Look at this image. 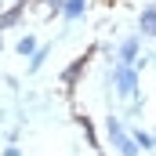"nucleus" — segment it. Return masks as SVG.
Masks as SVG:
<instances>
[{
  "label": "nucleus",
  "instance_id": "0eeeda50",
  "mask_svg": "<svg viewBox=\"0 0 156 156\" xmlns=\"http://www.w3.org/2000/svg\"><path fill=\"white\" fill-rule=\"evenodd\" d=\"M131 134H134V142H138V149H142V153H149V149H156V138L149 134V131H142V127H134Z\"/></svg>",
  "mask_w": 156,
  "mask_h": 156
},
{
  "label": "nucleus",
  "instance_id": "f03ea898",
  "mask_svg": "<svg viewBox=\"0 0 156 156\" xmlns=\"http://www.w3.org/2000/svg\"><path fill=\"white\" fill-rule=\"evenodd\" d=\"M109 83L116 87L120 98H138V66H127V62H113V69H109Z\"/></svg>",
  "mask_w": 156,
  "mask_h": 156
},
{
  "label": "nucleus",
  "instance_id": "423d86ee",
  "mask_svg": "<svg viewBox=\"0 0 156 156\" xmlns=\"http://www.w3.org/2000/svg\"><path fill=\"white\" fill-rule=\"evenodd\" d=\"M37 37H29V33H26V37L18 40V44H15V51H18V55H22V58H33V55H37Z\"/></svg>",
  "mask_w": 156,
  "mask_h": 156
},
{
  "label": "nucleus",
  "instance_id": "9d476101",
  "mask_svg": "<svg viewBox=\"0 0 156 156\" xmlns=\"http://www.w3.org/2000/svg\"><path fill=\"white\" fill-rule=\"evenodd\" d=\"M44 4H47V7H51L55 15H62V4H66V0H44Z\"/></svg>",
  "mask_w": 156,
  "mask_h": 156
},
{
  "label": "nucleus",
  "instance_id": "f8f14e48",
  "mask_svg": "<svg viewBox=\"0 0 156 156\" xmlns=\"http://www.w3.org/2000/svg\"><path fill=\"white\" fill-rule=\"evenodd\" d=\"M149 37H156V29H153V33H149Z\"/></svg>",
  "mask_w": 156,
  "mask_h": 156
},
{
  "label": "nucleus",
  "instance_id": "1a4fd4ad",
  "mask_svg": "<svg viewBox=\"0 0 156 156\" xmlns=\"http://www.w3.org/2000/svg\"><path fill=\"white\" fill-rule=\"evenodd\" d=\"M18 15H22V4H18V7H11V11H7V15L0 18V29H7V26H15V22H18Z\"/></svg>",
  "mask_w": 156,
  "mask_h": 156
},
{
  "label": "nucleus",
  "instance_id": "7ed1b4c3",
  "mask_svg": "<svg viewBox=\"0 0 156 156\" xmlns=\"http://www.w3.org/2000/svg\"><path fill=\"white\" fill-rule=\"evenodd\" d=\"M138 55H142V37H123L116 47V62H127V66H138Z\"/></svg>",
  "mask_w": 156,
  "mask_h": 156
},
{
  "label": "nucleus",
  "instance_id": "f257e3e1",
  "mask_svg": "<svg viewBox=\"0 0 156 156\" xmlns=\"http://www.w3.org/2000/svg\"><path fill=\"white\" fill-rule=\"evenodd\" d=\"M105 138H109V145H113L120 156H138V153H142L138 142H134V134H131V131L123 127V120L113 116V113L105 116Z\"/></svg>",
  "mask_w": 156,
  "mask_h": 156
},
{
  "label": "nucleus",
  "instance_id": "20e7f679",
  "mask_svg": "<svg viewBox=\"0 0 156 156\" xmlns=\"http://www.w3.org/2000/svg\"><path fill=\"white\" fill-rule=\"evenodd\" d=\"M138 29H142V37H149V33L156 29V0L138 11Z\"/></svg>",
  "mask_w": 156,
  "mask_h": 156
},
{
  "label": "nucleus",
  "instance_id": "39448f33",
  "mask_svg": "<svg viewBox=\"0 0 156 156\" xmlns=\"http://www.w3.org/2000/svg\"><path fill=\"white\" fill-rule=\"evenodd\" d=\"M83 11H87V0H66V4H62V18H66V22L83 18Z\"/></svg>",
  "mask_w": 156,
  "mask_h": 156
},
{
  "label": "nucleus",
  "instance_id": "9b49d317",
  "mask_svg": "<svg viewBox=\"0 0 156 156\" xmlns=\"http://www.w3.org/2000/svg\"><path fill=\"white\" fill-rule=\"evenodd\" d=\"M4 156H22V149H18V145H7V149H4Z\"/></svg>",
  "mask_w": 156,
  "mask_h": 156
},
{
  "label": "nucleus",
  "instance_id": "6e6552de",
  "mask_svg": "<svg viewBox=\"0 0 156 156\" xmlns=\"http://www.w3.org/2000/svg\"><path fill=\"white\" fill-rule=\"evenodd\" d=\"M44 58H47V47H37V55L29 58V66H26V69H29V73H37L40 66H44Z\"/></svg>",
  "mask_w": 156,
  "mask_h": 156
}]
</instances>
